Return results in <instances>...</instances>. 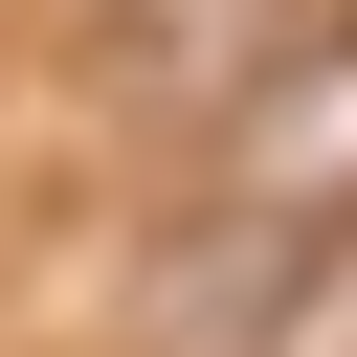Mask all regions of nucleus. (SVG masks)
I'll use <instances>...</instances> for the list:
<instances>
[{
  "mask_svg": "<svg viewBox=\"0 0 357 357\" xmlns=\"http://www.w3.org/2000/svg\"><path fill=\"white\" fill-rule=\"evenodd\" d=\"M335 201H357V45H290L268 112L201 156V290L268 268V245H335Z\"/></svg>",
  "mask_w": 357,
  "mask_h": 357,
  "instance_id": "obj_1",
  "label": "nucleus"
},
{
  "mask_svg": "<svg viewBox=\"0 0 357 357\" xmlns=\"http://www.w3.org/2000/svg\"><path fill=\"white\" fill-rule=\"evenodd\" d=\"M223 357H357V290H335V268H312V290H290V312H245V335H223Z\"/></svg>",
  "mask_w": 357,
  "mask_h": 357,
  "instance_id": "obj_2",
  "label": "nucleus"
}]
</instances>
